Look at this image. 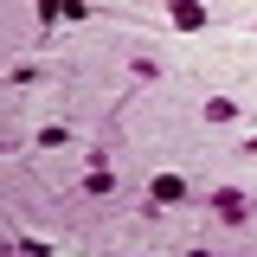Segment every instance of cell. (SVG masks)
<instances>
[{"label": "cell", "instance_id": "obj_1", "mask_svg": "<svg viewBox=\"0 0 257 257\" xmlns=\"http://www.w3.org/2000/svg\"><path fill=\"white\" fill-rule=\"evenodd\" d=\"M199 20H206V13H199V0H174V26H180V32H193Z\"/></svg>", "mask_w": 257, "mask_h": 257}, {"label": "cell", "instance_id": "obj_2", "mask_svg": "<svg viewBox=\"0 0 257 257\" xmlns=\"http://www.w3.org/2000/svg\"><path fill=\"white\" fill-rule=\"evenodd\" d=\"M180 193H187V180H174V174H161V180H155V199H180Z\"/></svg>", "mask_w": 257, "mask_h": 257}]
</instances>
